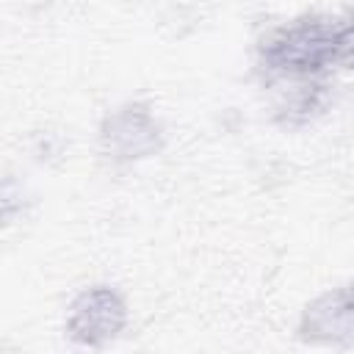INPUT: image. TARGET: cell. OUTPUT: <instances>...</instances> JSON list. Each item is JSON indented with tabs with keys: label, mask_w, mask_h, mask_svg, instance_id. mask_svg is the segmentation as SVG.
Returning a JSON list of instances; mask_svg holds the SVG:
<instances>
[{
	"label": "cell",
	"mask_w": 354,
	"mask_h": 354,
	"mask_svg": "<svg viewBox=\"0 0 354 354\" xmlns=\"http://www.w3.org/2000/svg\"><path fill=\"white\" fill-rule=\"evenodd\" d=\"M335 22L321 14H304L268 28L254 44L260 77H310L332 69Z\"/></svg>",
	"instance_id": "obj_1"
},
{
	"label": "cell",
	"mask_w": 354,
	"mask_h": 354,
	"mask_svg": "<svg viewBox=\"0 0 354 354\" xmlns=\"http://www.w3.org/2000/svg\"><path fill=\"white\" fill-rule=\"evenodd\" d=\"M97 144L105 160L116 166H130L155 158L166 144V133L149 102L127 100L102 116Z\"/></svg>",
	"instance_id": "obj_2"
},
{
	"label": "cell",
	"mask_w": 354,
	"mask_h": 354,
	"mask_svg": "<svg viewBox=\"0 0 354 354\" xmlns=\"http://www.w3.org/2000/svg\"><path fill=\"white\" fill-rule=\"evenodd\" d=\"M127 318V301L116 288L91 285L72 299L64 335L80 348H105L124 332Z\"/></svg>",
	"instance_id": "obj_3"
},
{
	"label": "cell",
	"mask_w": 354,
	"mask_h": 354,
	"mask_svg": "<svg viewBox=\"0 0 354 354\" xmlns=\"http://www.w3.org/2000/svg\"><path fill=\"white\" fill-rule=\"evenodd\" d=\"M299 343L310 348L351 351L354 348V279L321 290L310 299L296 321Z\"/></svg>",
	"instance_id": "obj_4"
},
{
	"label": "cell",
	"mask_w": 354,
	"mask_h": 354,
	"mask_svg": "<svg viewBox=\"0 0 354 354\" xmlns=\"http://www.w3.org/2000/svg\"><path fill=\"white\" fill-rule=\"evenodd\" d=\"M263 88H266L271 122L279 127H304L318 113H324V108L332 97V86H329L326 75L263 77Z\"/></svg>",
	"instance_id": "obj_5"
},
{
	"label": "cell",
	"mask_w": 354,
	"mask_h": 354,
	"mask_svg": "<svg viewBox=\"0 0 354 354\" xmlns=\"http://www.w3.org/2000/svg\"><path fill=\"white\" fill-rule=\"evenodd\" d=\"M332 69L354 72V17H348L343 25H337V28H335Z\"/></svg>",
	"instance_id": "obj_6"
}]
</instances>
